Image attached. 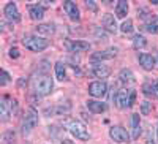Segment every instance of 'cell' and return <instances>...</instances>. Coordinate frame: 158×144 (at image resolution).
<instances>
[{"label":"cell","mask_w":158,"mask_h":144,"mask_svg":"<svg viewBox=\"0 0 158 144\" xmlns=\"http://www.w3.org/2000/svg\"><path fill=\"white\" fill-rule=\"evenodd\" d=\"M52 86L54 84H52L51 76L46 74V73H41V71H38V74H35L33 79H32V87H33L36 95H48V94H51Z\"/></svg>","instance_id":"cell-1"},{"label":"cell","mask_w":158,"mask_h":144,"mask_svg":"<svg viewBox=\"0 0 158 144\" xmlns=\"http://www.w3.org/2000/svg\"><path fill=\"white\" fill-rule=\"evenodd\" d=\"M87 108L95 112V114H100V112H104L108 109L106 103H101V101H95V100H87Z\"/></svg>","instance_id":"cell-16"},{"label":"cell","mask_w":158,"mask_h":144,"mask_svg":"<svg viewBox=\"0 0 158 144\" xmlns=\"http://www.w3.org/2000/svg\"><path fill=\"white\" fill-rule=\"evenodd\" d=\"M22 44L33 52H40V51H43L49 46V41L41 38V36H38V35H27V36H24Z\"/></svg>","instance_id":"cell-2"},{"label":"cell","mask_w":158,"mask_h":144,"mask_svg":"<svg viewBox=\"0 0 158 144\" xmlns=\"http://www.w3.org/2000/svg\"><path fill=\"white\" fill-rule=\"evenodd\" d=\"M120 29H122L123 33H130L131 30H133V21H131V19H127V21L122 24V27H120Z\"/></svg>","instance_id":"cell-25"},{"label":"cell","mask_w":158,"mask_h":144,"mask_svg":"<svg viewBox=\"0 0 158 144\" xmlns=\"http://www.w3.org/2000/svg\"><path fill=\"white\" fill-rule=\"evenodd\" d=\"M115 103L120 109H125V108H130V90H118L117 95H115Z\"/></svg>","instance_id":"cell-8"},{"label":"cell","mask_w":158,"mask_h":144,"mask_svg":"<svg viewBox=\"0 0 158 144\" xmlns=\"http://www.w3.org/2000/svg\"><path fill=\"white\" fill-rule=\"evenodd\" d=\"M101 24H103V27L106 29L108 32H115V30H117V22H115V18H114L112 15H109V13H106V15L103 16Z\"/></svg>","instance_id":"cell-12"},{"label":"cell","mask_w":158,"mask_h":144,"mask_svg":"<svg viewBox=\"0 0 158 144\" xmlns=\"http://www.w3.org/2000/svg\"><path fill=\"white\" fill-rule=\"evenodd\" d=\"M135 100H136V92L135 90H130V106H133Z\"/></svg>","instance_id":"cell-31"},{"label":"cell","mask_w":158,"mask_h":144,"mask_svg":"<svg viewBox=\"0 0 158 144\" xmlns=\"http://www.w3.org/2000/svg\"><path fill=\"white\" fill-rule=\"evenodd\" d=\"M87 6H89L90 10H94V11H97V5H95L94 2H87Z\"/></svg>","instance_id":"cell-33"},{"label":"cell","mask_w":158,"mask_h":144,"mask_svg":"<svg viewBox=\"0 0 158 144\" xmlns=\"http://www.w3.org/2000/svg\"><path fill=\"white\" fill-rule=\"evenodd\" d=\"M106 90H108V86L103 81H95L89 86V94L92 97H97V98H101L106 95Z\"/></svg>","instance_id":"cell-6"},{"label":"cell","mask_w":158,"mask_h":144,"mask_svg":"<svg viewBox=\"0 0 158 144\" xmlns=\"http://www.w3.org/2000/svg\"><path fill=\"white\" fill-rule=\"evenodd\" d=\"M63 10L67 11V15L70 16L71 21H79V10H77L74 2H65L63 3Z\"/></svg>","instance_id":"cell-13"},{"label":"cell","mask_w":158,"mask_h":144,"mask_svg":"<svg viewBox=\"0 0 158 144\" xmlns=\"http://www.w3.org/2000/svg\"><path fill=\"white\" fill-rule=\"evenodd\" d=\"M150 111H152V103H150V101H142V104H141V112H142L144 116H147Z\"/></svg>","instance_id":"cell-27"},{"label":"cell","mask_w":158,"mask_h":144,"mask_svg":"<svg viewBox=\"0 0 158 144\" xmlns=\"http://www.w3.org/2000/svg\"><path fill=\"white\" fill-rule=\"evenodd\" d=\"M138 59H139V63L142 65V68H146V70H152L156 65V60L150 54H139Z\"/></svg>","instance_id":"cell-15"},{"label":"cell","mask_w":158,"mask_h":144,"mask_svg":"<svg viewBox=\"0 0 158 144\" xmlns=\"http://www.w3.org/2000/svg\"><path fill=\"white\" fill-rule=\"evenodd\" d=\"M147 44V41H146V38H144L142 35H135L133 36V46L136 48V49H139V48H144V46H146Z\"/></svg>","instance_id":"cell-23"},{"label":"cell","mask_w":158,"mask_h":144,"mask_svg":"<svg viewBox=\"0 0 158 144\" xmlns=\"http://www.w3.org/2000/svg\"><path fill=\"white\" fill-rule=\"evenodd\" d=\"M10 57L11 59H18L19 57V49L18 48H11L10 49Z\"/></svg>","instance_id":"cell-29"},{"label":"cell","mask_w":158,"mask_h":144,"mask_svg":"<svg viewBox=\"0 0 158 144\" xmlns=\"http://www.w3.org/2000/svg\"><path fill=\"white\" fill-rule=\"evenodd\" d=\"M115 54H117V49H115V48H109V49H106V51H98V52H95V54H92V56H90V60H92V62L108 60V59L115 57Z\"/></svg>","instance_id":"cell-9"},{"label":"cell","mask_w":158,"mask_h":144,"mask_svg":"<svg viewBox=\"0 0 158 144\" xmlns=\"http://www.w3.org/2000/svg\"><path fill=\"white\" fill-rule=\"evenodd\" d=\"M36 32L43 33V35H51V33H54V27H52L51 24H41L36 27Z\"/></svg>","instance_id":"cell-22"},{"label":"cell","mask_w":158,"mask_h":144,"mask_svg":"<svg viewBox=\"0 0 158 144\" xmlns=\"http://www.w3.org/2000/svg\"><path fill=\"white\" fill-rule=\"evenodd\" d=\"M56 76L59 81H65L67 79V70H65L63 62H57L56 63Z\"/></svg>","instance_id":"cell-20"},{"label":"cell","mask_w":158,"mask_h":144,"mask_svg":"<svg viewBox=\"0 0 158 144\" xmlns=\"http://www.w3.org/2000/svg\"><path fill=\"white\" fill-rule=\"evenodd\" d=\"M127 13H128V3L125 2V0H120L115 6V16L117 18H125Z\"/></svg>","instance_id":"cell-19"},{"label":"cell","mask_w":158,"mask_h":144,"mask_svg":"<svg viewBox=\"0 0 158 144\" xmlns=\"http://www.w3.org/2000/svg\"><path fill=\"white\" fill-rule=\"evenodd\" d=\"M131 124H133V138H138L139 136V132H141L139 114H133V116H131Z\"/></svg>","instance_id":"cell-21"},{"label":"cell","mask_w":158,"mask_h":144,"mask_svg":"<svg viewBox=\"0 0 158 144\" xmlns=\"http://www.w3.org/2000/svg\"><path fill=\"white\" fill-rule=\"evenodd\" d=\"M152 3L153 5H158V0H152Z\"/></svg>","instance_id":"cell-36"},{"label":"cell","mask_w":158,"mask_h":144,"mask_svg":"<svg viewBox=\"0 0 158 144\" xmlns=\"http://www.w3.org/2000/svg\"><path fill=\"white\" fill-rule=\"evenodd\" d=\"M153 87H155V94H156V97H158V81L153 83Z\"/></svg>","instance_id":"cell-34"},{"label":"cell","mask_w":158,"mask_h":144,"mask_svg":"<svg viewBox=\"0 0 158 144\" xmlns=\"http://www.w3.org/2000/svg\"><path fill=\"white\" fill-rule=\"evenodd\" d=\"M118 78H120V81L123 84H133L135 83V74L131 70H122L120 74H118Z\"/></svg>","instance_id":"cell-18"},{"label":"cell","mask_w":158,"mask_h":144,"mask_svg":"<svg viewBox=\"0 0 158 144\" xmlns=\"http://www.w3.org/2000/svg\"><path fill=\"white\" fill-rule=\"evenodd\" d=\"M142 92H144V95H153L155 94V87L150 86V84H144L142 86Z\"/></svg>","instance_id":"cell-28"},{"label":"cell","mask_w":158,"mask_h":144,"mask_svg":"<svg viewBox=\"0 0 158 144\" xmlns=\"http://www.w3.org/2000/svg\"><path fill=\"white\" fill-rule=\"evenodd\" d=\"M5 18L10 21V22H18L21 19V15L18 11V6L15 3H8L5 6Z\"/></svg>","instance_id":"cell-11"},{"label":"cell","mask_w":158,"mask_h":144,"mask_svg":"<svg viewBox=\"0 0 158 144\" xmlns=\"http://www.w3.org/2000/svg\"><path fill=\"white\" fill-rule=\"evenodd\" d=\"M139 18L144 21H153V16H150V13L146 8H139Z\"/></svg>","instance_id":"cell-26"},{"label":"cell","mask_w":158,"mask_h":144,"mask_svg":"<svg viewBox=\"0 0 158 144\" xmlns=\"http://www.w3.org/2000/svg\"><path fill=\"white\" fill-rule=\"evenodd\" d=\"M62 144H73V141H68V139H63Z\"/></svg>","instance_id":"cell-35"},{"label":"cell","mask_w":158,"mask_h":144,"mask_svg":"<svg viewBox=\"0 0 158 144\" xmlns=\"http://www.w3.org/2000/svg\"><path fill=\"white\" fill-rule=\"evenodd\" d=\"M70 133L76 138V139H81V141H87L89 139V132H87V128H85V125L84 124H81V122H77V121H73L71 124H70Z\"/></svg>","instance_id":"cell-4"},{"label":"cell","mask_w":158,"mask_h":144,"mask_svg":"<svg viewBox=\"0 0 158 144\" xmlns=\"http://www.w3.org/2000/svg\"><path fill=\"white\" fill-rule=\"evenodd\" d=\"M109 135L117 142H128L130 141V135H128V132L123 127H112L109 130Z\"/></svg>","instance_id":"cell-7"},{"label":"cell","mask_w":158,"mask_h":144,"mask_svg":"<svg viewBox=\"0 0 158 144\" xmlns=\"http://www.w3.org/2000/svg\"><path fill=\"white\" fill-rule=\"evenodd\" d=\"M8 81H10V74H8V73L3 70V71H2V81H0V84H2V86H5Z\"/></svg>","instance_id":"cell-30"},{"label":"cell","mask_w":158,"mask_h":144,"mask_svg":"<svg viewBox=\"0 0 158 144\" xmlns=\"http://www.w3.org/2000/svg\"><path fill=\"white\" fill-rule=\"evenodd\" d=\"M111 70L106 67V65H101V63H94L92 65V74L97 76V78H106L109 76Z\"/></svg>","instance_id":"cell-14"},{"label":"cell","mask_w":158,"mask_h":144,"mask_svg":"<svg viewBox=\"0 0 158 144\" xmlns=\"http://www.w3.org/2000/svg\"><path fill=\"white\" fill-rule=\"evenodd\" d=\"M8 101H10V97L5 95V97L2 98V103H0V116H2V121H3V122H6V121L10 119V116H11V111H13V109H10V106H11V108H16V101H15V100L11 101V104H10Z\"/></svg>","instance_id":"cell-5"},{"label":"cell","mask_w":158,"mask_h":144,"mask_svg":"<svg viewBox=\"0 0 158 144\" xmlns=\"http://www.w3.org/2000/svg\"><path fill=\"white\" fill-rule=\"evenodd\" d=\"M36 124H38V112L33 108H29L27 111H25L24 121H22V133L24 135L30 133L32 130L36 127Z\"/></svg>","instance_id":"cell-3"},{"label":"cell","mask_w":158,"mask_h":144,"mask_svg":"<svg viewBox=\"0 0 158 144\" xmlns=\"http://www.w3.org/2000/svg\"><path fill=\"white\" fill-rule=\"evenodd\" d=\"M150 144H153V142H150Z\"/></svg>","instance_id":"cell-38"},{"label":"cell","mask_w":158,"mask_h":144,"mask_svg":"<svg viewBox=\"0 0 158 144\" xmlns=\"http://www.w3.org/2000/svg\"><path fill=\"white\" fill-rule=\"evenodd\" d=\"M65 46H67L71 52H84V51L90 49V43H87V41H70V40H67L65 41Z\"/></svg>","instance_id":"cell-10"},{"label":"cell","mask_w":158,"mask_h":144,"mask_svg":"<svg viewBox=\"0 0 158 144\" xmlns=\"http://www.w3.org/2000/svg\"><path fill=\"white\" fill-rule=\"evenodd\" d=\"M144 30L149 32V33H153V35H158V21L147 22L146 25H144Z\"/></svg>","instance_id":"cell-24"},{"label":"cell","mask_w":158,"mask_h":144,"mask_svg":"<svg viewBox=\"0 0 158 144\" xmlns=\"http://www.w3.org/2000/svg\"><path fill=\"white\" fill-rule=\"evenodd\" d=\"M156 65H158V59H156Z\"/></svg>","instance_id":"cell-37"},{"label":"cell","mask_w":158,"mask_h":144,"mask_svg":"<svg viewBox=\"0 0 158 144\" xmlns=\"http://www.w3.org/2000/svg\"><path fill=\"white\" fill-rule=\"evenodd\" d=\"M95 35H97L98 38H103V40H106V35H104V32H101L100 29H97V32H95Z\"/></svg>","instance_id":"cell-32"},{"label":"cell","mask_w":158,"mask_h":144,"mask_svg":"<svg viewBox=\"0 0 158 144\" xmlns=\"http://www.w3.org/2000/svg\"><path fill=\"white\" fill-rule=\"evenodd\" d=\"M29 13H30V18L35 21H40L44 18V10L41 5H29Z\"/></svg>","instance_id":"cell-17"}]
</instances>
